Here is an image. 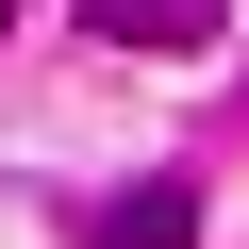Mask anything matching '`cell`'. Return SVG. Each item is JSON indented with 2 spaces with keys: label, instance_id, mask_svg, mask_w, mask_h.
I'll list each match as a JSON object with an SVG mask.
<instances>
[{
  "label": "cell",
  "instance_id": "obj_1",
  "mask_svg": "<svg viewBox=\"0 0 249 249\" xmlns=\"http://www.w3.org/2000/svg\"><path fill=\"white\" fill-rule=\"evenodd\" d=\"M216 17H232V0H83V34H100V50H199Z\"/></svg>",
  "mask_w": 249,
  "mask_h": 249
},
{
  "label": "cell",
  "instance_id": "obj_2",
  "mask_svg": "<svg viewBox=\"0 0 249 249\" xmlns=\"http://www.w3.org/2000/svg\"><path fill=\"white\" fill-rule=\"evenodd\" d=\"M83 249H199V199H183V183H133V199H116Z\"/></svg>",
  "mask_w": 249,
  "mask_h": 249
},
{
  "label": "cell",
  "instance_id": "obj_3",
  "mask_svg": "<svg viewBox=\"0 0 249 249\" xmlns=\"http://www.w3.org/2000/svg\"><path fill=\"white\" fill-rule=\"evenodd\" d=\"M0 34H17V0H0Z\"/></svg>",
  "mask_w": 249,
  "mask_h": 249
}]
</instances>
